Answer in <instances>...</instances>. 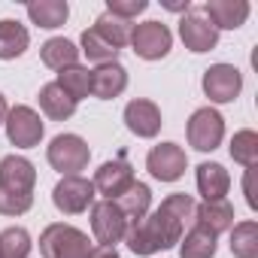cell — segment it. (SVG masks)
Instances as JSON below:
<instances>
[{
	"instance_id": "cell-22",
	"label": "cell",
	"mask_w": 258,
	"mask_h": 258,
	"mask_svg": "<svg viewBox=\"0 0 258 258\" xmlns=\"http://www.w3.org/2000/svg\"><path fill=\"white\" fill-rule=\"evenodd\" d=\"M40 58H43L46 67H52V70H64V67H73V64L79 61V49H76L70 40L55 37V40H46V43H43Z\"/></svg>"
},
{
	"instance_id": "cell-24",
	"label": "cell",
	"mask_w": 258,
	"mask_h": 258,
	"mask_svg": "<svg viewBox=\"0 0 258 258\" xmlns=\"http://www.w3.org/2000/svg\"><path fill=\"white\" fill-rule=\"evenodd\" d=\"M118 210L124 213V219L127 222H134V219H146V213H149V204H152V191H149V185H143V182H134L131 188H127L118 201Z\"/></svg>"
},
{
	"instance_id": "cell-6",
	"label": "cell",
	"mask_w": 258,
	"mask_h": 258,
	"mask_svg": "<svg viewBox=\"0 0 258 258\" xmlns=\"http://www.w3.org/2000/svg\"><path fill=\"white\" fill-rule=\"evenodd\" d=\"M134 46V52L146 61H158L170 52L173 46V37L167 31V25L161 22H143V25H134L131 28V40H127Z\"/></svg>"
},
{
	"instance_id": "cell-32",
	"label": "cell",
	"mask_w": 258,
	"mask_h": 258,
	"mask_svg": "<svg viewBox=\"0 0 258 258\" xmlns=\"http://www.w3.org/2000/svg\"><path fill=\"white\" fill-rule=\"evenodd\" d=\"M146 0H109V7H106V13L109 16H118V19H124V22H131L134 16H140V13H146Z\"/></svg>"
},
{
	"instance_id": "cell-14",
	"label": "cell",
	"mask_w": 258,
	"mask_h": 258,
	"mask_svg": "<svg viewBox=\"0 0 258 258\" xmlns=\"http://www.w3.org/2000/svg\"><path fill=\"white\" fill-rule=\"evenodd\" d=\"M124 124H127V131L137 134V137H155L161 131V109L152 100L137 97L124 106Z\"/></svg>"
},
{
	"instance_id": "cell-5",
	"label": "cell",
	"mask_w": 258,
	"mask_h": 258,
	"mask_svg": "<svg viewBox=\"0 0 258 258\" xmlns=\"http://www.w3.org/2000/svg\"><path fill=\"white\" fill-rule=\"evenodd\" d=\"M124 228H127V219L115 201H97L91 207V231L100 246L115 249V243L124 240Z\"/></svg>"
},
{
	"instance_id": "cell-26",
	"label": "cell",
	"mask_w": 258,
	"mask_h": 258,
	"mask_svg": "<svg viewBox=\"0 0 258 258\" xmlns=\"http://www.w3.org/2000/svg\"><path fill=\"white\" fill-rule=\"evenodd\" d=\"M76 103L82 100V97H88L91 94V70L88 67H79V64H73V67H64L61 73H58V79H55Z\"/></svg>"
},
{
	"instance_id": "cell-10",
	"label": "cell",
	"mask_w": 258,
	"mask_h": 258,
	"mask_svg": "<svg viewBox=\"0 0 258 258\" xmlns=\"http://www.w3.org/2000/svg\"><path fill=\"white\" fill-rule=\"evenodd\" d=\"M204 94L213 100V103H231L240 88H243V76L234 64H213L204 70Z\"/></svg>"
},
{
	"instance_id": "cell-21",
	"label": "cell",
	"mask_w": 258,
	"mask_h": 258,
	"mask_svg": "<svg viewBox=\"0 0 258 258\" xmlns=\"http://www.w3.org/2000/svg\"><path fill=\"white\" fill-rule=\"evenodd\" d=\"M31 37L28 31L16 22V19H4L0 22V61H13L28 49Z\"/></svg>"
},
{
	"instance_id": "cell-4",
	"label": "cell",
	"mask_w": 258,
	"mask_h": 258,
	"mask_svg": "<svg viewBox=\"0 0 258 258\" xmlns=\"http://www.w3.org/2000/svg\"><path fill=\"white\" fill-rule=\"evenodd\" d=\"M49 164L55 170H61L64 176H76L79 170L88 167V158H91V149L82 137L76 134H58L52 143H49Z\"/></svg>"
},
{
	"instance_id": "cell-8",
	"label": "cell",
	"mask_w": 258,
	"mask_h": 258,
	"mask_svg": "<svg viewBox=\"0 0 258 258\" xmlns=\"http://www.w3.org/2000/svg\"><path fill=\"white\" fill-rule=\"evenodd\" d=\"M137 179H134V167L127 164L124 155H118L115 161H106L100 164V170L94 173V191H100L106 201H118L127 188H131Z\"/></svg>"
},
{
	"instance_id": "cell-27",
	"label": "cell",
	"mask_w": 258,
	"mask_h": 258,
	"mask_svg": "<svg viewBox=\"0 0 258 258\" xmlns=\"http://www.w3.org/2000/svg\"><path fill=\"white\" fill-rule=\"evenodd\" d=\"M231 252L234 258H258V225L255 222H237L231 225Z\"/></svg>"
},
{
	"instance_id": "cell-12",
	"label": "cell",
	"mask_w": 258,
	"mask_h": 258,
	"mask_svg": "<svg viewBox=\"0 0 258 258\" xmlns=\"http://www.w3.org/2000/svg\"><path fill=\"white\" fill-rule=\"evenodd\" d=\"M52 201H55V207H58L61 213H67V216L85 213L88 204L94 201V185H91L88 179H82V176H64V179L55 185Z\"/></svg>"
},
{
	"instance_id": "cell-9",
	"label": "cell",
	"mask_w": 258,
	"mask_h": 258,
	"mask_svg": "<svg viewBox=\"0 0 258 258\" xmlns=\"http://www.w3.org/2000/svg\"><path fill=\"white\" fill-rule=\"evenodd\" d=\"M7 137L19 149H31L43 140V121L31 106H13L7 112Z\"/></svg>"
},
{
	"instance_id": "cell-17",
	"label": "cell",
	"mask_w": 258,
	"mask_h": 258,
	"mask_svg": "<svg viewBox=\"0 0 258 258\" xmlns=\"http://www.w3.org/2000/svg\"><path fill=\"white\" fill-rule=\"evenodd\" d=\"M228 185H231V176L222 164L207 161L198 167V191L204 195V201H225Z\"/></svg>"
},
{
	"instance_id": "cell-30",
	"label": "cell",
	"mask_w": 258,
	"mask_h": 258,
	"mask_svg": "<svg viewBox=\"0 0 258 258\" xmlns=\"http://www.w3.org/2000/svg\"><path fill=\"white\" fill-rule=\"evenodd\" d=\"M231 158L243 167H255L258 161V134L255 131H237L231 140Z\"/></svg>"
},
{
	"instance_id": "cell-16",
	"label": "cell",
	"mask_w": 258,
	"mask_h": 258,
	"mask_svg": "<svg viewBox=\"0 0 258 258\" xmlns=\"http://www.w3.org/2000/svg\"><path fill=\"white\" fill-rule=\"evenodd\" d=\"M127 88V70L112 61V64H100L97 70H91V94L100 100H112Z\"/></svg>"
},
{
	"instance_id": "cell-23",
	"label": "cell",
	"mask_w": 258,
	"mask_h": 258,
	"mask_svg": "<svg viewBox=\"0 0 258 258\" xmlns=\"http://www.w3.org/2000/svg\"><path fill=\"white\" fill-rule=\"evenodd\" d=\"M179 255L182 258H213L216 255V234L204 225L195 222V228L185 234V240H179Z\"/></svg>"
},
{
	"instance_id": "cell-15",
	"label": "cell",
	"mask_w": 258,
	"mask_h": 258,
	"mask_svg": "<svg viewBox=\"0 0 258 258\" xmlns=\"http://www.w3.org/2000/svg\"><path fill=\"white\" fill-rule=\"evenodd\" d=\"M204 16L213 22L216 31L219 28L234 31V28H240L249 19V4H246V0H207Z\"/></svg>"
},
{
	"instance_id": "cell-31",
	"label": "cell",
	"mask_w": 258,
	"mask_h": 258,
	"mask_svg": "<svg viewBox=\"0 0 258 258\" xmlns=\"http://www.w3.org/2000/svg\"><path fill=\"white\" fill-rule=\"evenodd\" d=\"M31 234L25 228H7L0 234V258H28Z\"/></svg>"
},
{
	"instance_id": "cell-20",
	"label": "cell",
	"mask_w": 258,
	"mask_h": 258,
	"mask_svg": "<svg viewBox=\"0 0 258 258\" xmlns=\"http://www.w3.org/2000/svg\"><path fill=\"white\" fill-rule=\"evenodd\" d=\"M28 16L34 25L40 28H61L70 16V7L64 4V0H34V4H28Z\"/></svg>"
},
{
	"instance_id": "cell-29",
	"label": "cell",
	"mask_w": 258,
	"mask_h": 258,
	"mask_svg": "<svg viewBox=\"0 0 258 258\" xmlns=\"http://www.w3.org/2000/svg\"><path fill=\"white\" fill-rule=\"evenodd\" d=\"M82 52H85V58L88 61H94L97 67L100 64H112L115 61V55H118V49L115 46H109L94 28H88V31H82Z\"/></svg>"
},
{
	"instance_id": "cell-1",
	"label": "cell",
	"mask_w": 258,
	"mask_h": 258,
	"mask_svg": "<svg viewBox=\"0 0 258 258\" xmlns=\"http://www.w3.org/2000/svg\"><path fill=\"white\" fill-rule=\"evenodd\" d=\"M34 182L37 170L22 155H7L0 161V213L22 216L34 204Z\"/></svg>"
},
{
	"instance_id": "cell-13",
	"label": "cell",
	"mask_w": 258,
	"mask_h": 258,
	"mask_svg": "<svg viewBox=\"0 0 258 258\" xmlns=\"http://www.w3.org/2000/svg\"><path fill=\"white\" fill-rule=\"evenodd\" d=\"M179 37H182L185 49H191V52H198V55L216 49V43H219V31H216L213 22L204 16V10L188 13V16L179 22Z\"/></svg>"
},
{
	"instance_id": "cell-2",
	"label": "cell",
	"mask_w": 258,
	"mask_h": 258,
	"mask_svg": "<svg viewBox=\"0 0 258 258\" xmlns=\"http://www.w3.org/2000/svg\"><path fill=\"white\" fill-rule=\"evenodd\" d=\"M191 219H195V201H191V195L176 191V195H167L161 201V207L146 219V225L155 234V240H158L161 249H173L182 240L185 222H191Z\"/></svg>"
},
{
	"instance_id": "cell-7",
	"label": "cell",
	"mask_w": 258,
	"mask_h": 258,
	"mask_svg": "<svg viewBox=\"0 0 258 258\" xmlns=\"http://www.w3.org/2000/svg\"><path fill=\"white\" fill-rule=\"evenodd\" d=\"M222 137H225V118L213 106H204L188 118V143L198 152H213L222 143Z\"/></svg>"
},
{
	"instance_id": "cell-18",
	"label": "cell",
	"mask_w": 258,
	"mask_h": 258,
	"mask_svg": "<svg viewBox=\"0 0 258 258\" xmlns=\"http://www.w3.org/2000/svg\"><path fill=\"white\" fill-rule=\"evenodd\" d=\"M195 222L210 228L219 237L222 231H228L234 225V207L228 201H204L201 207H195Z\"/></svg>"
},
{
	"instance_id": "cell-11",
	"label": "cell",
	"mask_w": 258,
	"mask_h": 258,
	"mask_svg": "<svg viewBox=\"0 0 258 258\" xmlns=\"http://www.w3.org/2000/svg\"><path fill=\"white\" fill-rule=\"evenodd\" d=\"M146 167H149V173H152L155 179H161V182H176V179L185 173L188 158H185V149H182V146H176V143H158V146L149 149Z\"/></svg>"
},
{
	"instance_id": "cell-33",
	"label": "cell",
	"mask_w": 258,
	"mask_h": 258,
	"mask_svg": "<svg viewBox=\"0 0 258 258\" xmlns=\"http://www.w3.org/2000/svg\"><path fill=\"white\" fill-rule=\"evenodd\" d=\"M88 258H121L115 249H109V246H97V249H91V255Z\"/></svg>"
},
{
	"instance_id": "cell-25",
	"label": "cell",
	"mask_w": 258,
	"mask_h": 258,
	"mask_svg": "<svg viewBox=\"0 0 258 258\" xmlns=\"http://www.w3.org/2000/svg\"><path fill=\"white\" fill-rule=\"evenodd\" d=\"M124 243H127V249H131L134 255H155V252H161V246H158L155 234L149 231L146 219L127 222V228H124Z\"/></svg>"
},
{
	"instance_id": "cell-28",
	"label": "cell",
	"mask_w": 258,
	"mask_h": 258,
	"mask_svg": "<svg viewBox=\"0 0 258 258\" xmlns=\"http://www.w3.org/2000/svg\"><path fill=\"white\" fill-rule=\"evenodd\" d=\"M131 22H124V19H118V16H109V13H103L97 22H94V31L109 43V46H115V49H121V46H127V40H131Z\"/></svg>"
},
{
	"instance_id": "cell-34",
	"label": "cell",
	"mask_w": 258,
	"mask_h": 258,
	"mask_svg": "<svg viewBox=\"0 0 258 258\" xmlns=\"http://www.w3.org/2000/svg\"><path fill=\"white\" fill-rule=\"evenodd\" d=\"M7 112H10V109H7V97H4V94H0V124H4V121H7Z\"/></svg>"
},
{
	"instance_id": "cell-3",
	"label": "cell",
	"mask_w": 258,
	"mask_h": 258,
	"mask_svg": "<svg viewBox=\"0 0 258 258\" xmlns=\"http://www.w3.org/2000/svg\"><path fill=\"white\" fill-rule=\"evenodd\" d=\"M91 249L94 246L88 243V234H82L79 228L64 225V222H55L40 234L43 258H88Z\"/></svg>"
},
{
	"instance_id": "cell-19",
	"label": "cell",
	"mask_w": 258,
	"mask_h": 258,
	"mask_svg": "<svg viewBox=\"0 0 258 258\" xmlns=\"http://www.w3.org/2000/svg\"><path fill=\"white\" fill-rule=\"evenodd\" d=\"M40 106H43V112H46L49 118H55V121H64V118H70V115L76 112V100H73L58 82H49V85L40 88Z\"/></svg>"
}]
</instances>
